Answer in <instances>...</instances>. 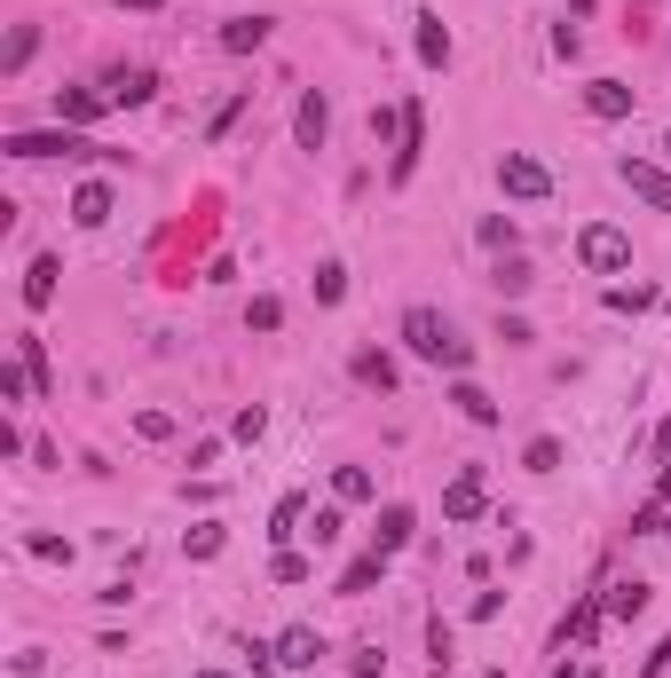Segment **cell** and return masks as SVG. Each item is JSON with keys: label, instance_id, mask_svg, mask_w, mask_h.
Listing matches in <instances>:
<instances>
[{"label": "cell", "instance_id": "22", "mask_svg": "<svg viewBox=\"0 0 671 678\" xmlns=\"http://www.w3.org/2000/svg\"><path fill=\"white\" fill-rule=\"evenodd\" d=\"M332 497H340V505H372V473H363V465H340V473H332Z\"/></svg>", "mask_w": 671, "mask_h": 678}, {"label": "cell", "instance_id": "27", "mask_svg": "<svg viewBox=\"0 0 671 678\" xmlns=\"http://www.w3.org/2000/svg\"><path fill=\"white\" fill-rule=\"evenodd\" d=\"M609 308H616V316H640V308H656V292H648V284H616Z\"/></svg>", "mask_w": 671, "mask_h": 678}, {"label": "cell", "instance_id": "35", "mask_svg": "<svg viewBox=\"0 0 671 678\" xmlns=\"http://www.w3.org/2000/svg\"><path fill=\"white\" fill-rule=\"evenodd\" d=\"M268 576H277V584H309V560H300V553H277V568H268Z\"/></svg>", "mask_w": 671, "mask_h": 678}, {"label": "cell", "instance_id": "10", "mask_svg": "<svg viewBox=\"0 0 671 678\" xmlns=\"http://www.w3.org/2000/svg\"><path fill=\"white\" fill-rule=\"evenodd\" d=\"M104 104H111V95H95V87H63V95H56V119H63V126H95V119H104Z\"/></svg>", "mask_w": 671, "mask_h": 678}, {"label": "cell", "instance_id": "37", "mask_svg": "<svg viewBox=\"0 0 671 678\" xmlns=\"http://www.w3.org/2000/svg\"><path fill=\"white\" fill-rule=\"evenodd\" d=\"M134 434H143V443H166V434H175V419H166V411H143V419H134Z\"/></svg>", "mask_w": 671, "mask_h": 678}, {"label": "cell", "instance_id": "13", "mask_svg": "<svg viewBox=\"0 0 671 678\" xmlns=\"http://www.w3.org/2000/svg\"><path fill=\"white\" fill-rule=\"evenodd\" d=\"M411 505H380V529H372V553H403V545H411Z\"/></svg>", "mask_w": 671, "mask_h": 678}, {"label": "cell", "instance_id": "44", "mask_svg": "<svg viewBox=\"0 0 671 678\" xmlns=\"http://www.w3.org/2000/svg\"><path fill=\"white\" fill-rule=\"evenodd\" d=\"M490 678H506V670H490Z\"/></svg>", "mask_w": 671, "mask_h": 678}, {"label": "cell", "instance_id": "5", "mask_svg": "<svg viewBox=\"0 0 671 678\" xmlns=\"http://www.w3.org/2000/svg\"><path fill=\"white\" fill-rule=\"evenodd\" d=\"M616 174H624V190H632V197H640V206H656V214H671V174H663V166H648V158H624V166H616Z\"/></svg>", "mask_w": 671, "mask_h": 678}, {"label": "cell", "instance_id": "34", "mask_svg": "<svg viewBox=\"0 0 671 678\" xmlns=\"http://www.w3.org/2000/svg\"><path fill=\"white\" fill-rule=\"evenodd\" d=\"M340 529H348V513H340V505H324V513H316V529H309V536H316V545H332V536H340Z\"/></svg>", "mask_w": 671, "mask_h": 678}, {"label": "cell", "instance_id": "42", "mask_svg": "<svg viewBox=\"0 0 671 678\" xmlns=\"http://www.w3.org/2000/svg\"><path fill=\"white\" fill-rule=\"evenodd\" d=\"M663 497H671V465H663Z\"/></svg>", "mask_w": 671, "mask_h": 678}, {"label": "cell", "instance_id": "26", "mask_svg": "<svg viewBox=\"0 0 671 678\" xmlns=\"http://www.w3.org/2000/svg\"><path fill=\"white\" fill-rule=\"evenodd\" d=\"M316 300H324V308H332V300H348V268H340V261L316 268Z\"/></svg>", "mask_w": 671, "mask_h": 678}, {"label": "cell", "instance_id": "38", "mask_svg": "<svg viewBox=\"0 0 671 678\" xmlns=\"http://www.w3.org/2000/svg\"><path fill=\"white\" fill-rule=\"evenodd\" d=\"M348 670H356V678H380V670H387V655H380V647H356V655H348Z\"/></svg>", "mask_w": 671, "mask_h": 678}, {"label": "cell", "instance_id": "15", "mask_svg": "<svg viewBox=\"0 0 671 678\" xmlns=\"http://www.w3.org/2000/svg\"><path fill=\"white\" fill-rule=\"evenodd\" d=\"M419 143H427V126H419V104H411V111H403V150H395V166H387V182H411Z\"/></svg>", "mask_w": 671, "mask_h": 678}, {"label": "cell", "instance_id": "4", "mask_svg": "<svg viewBox=\"0 0 671 678\" xmlns=\"http://www.w3.org/2000/svg\"><path fill=\"white\" fill-rule=\"evenodd\" d=\"M577 261L592 268V277H616V268H632V237H624L616 221H592V229L577 237Z\"/></svg>", "mask_w": 671, "mask_h": 678}, {"label": "cell", "instance_id": "12", "mask_svg": "<svg viewBox=\"0 0 671 678\" xmlns=\"http://www.w3.org/2000/svg\"><path fill=\"white\" fill-rule=\"evenodd\" d=\"M443 513H451V521H475V513H482V465H466L458 482L443 489Z\"/></svg>", "mask_w": 671, "mask_h": 678}, {"label": "cell", "instance_id": "2", "mask_svg": "<svg viewBox=\"0 0 671 678\" xmlns=\"http://www.w3.org/2000/svg\"><path fill=\"white\" fill-rule=\"evenodd\" d=\"M0 150H9V158H127V150L95 143V134H80V126H48V134H9Z\"/></svg>", "mask_w": 671, "mask_h": 678}, {"label": "cell", "instance_id": "25", "mask_svg": "<svg viewBox=\"0 0 671 678\" xmlns=\"http://www.w3.org/2000/svg\"><path fill=\"white\" fill-rule=\"evenodd\" d=\"M300 513H309L300 497H277V513H268V536H277V545H285V536H300Z\"/></svg>", "mask_w": 671, "mask_h": 678}, {"label": "cell", "instance_id": "29", "mask_svg": "<svg viewBox=\"0 0 671 678\" xmlns=\"http://www.w3.org/2000/svg\"><path fill=\"white\" fill-rule=\"evenodd\" d=\"M529 284H537V277H529V261H514V253L498 261V292H529Z\"/></svg>", "mask_w": 671, "mask_h": 678}, {"label": "cell", "instance_id": "17", "mask_svg": "<svg viewBox=\"0 0 671 678\" xmlns=\"http://www.w3.org/2000/svg\"><path fill=\"white\" fill-rule=\"evenodd\" d=\"M32 56H40V24H16V32H9V48H0V72L16 80V72H24Z\"/></svg>", "mask_w": 671, "mask_h": 678}, {"label": "cell", "instance_id": "28", "mask_svg": "<svg viewBox=\"0 0 671 678\" xmlns=\"http://www.w3.org/2000/svg\"><path fill=\"white\" fill-rule=\"evenodd\" d=\"M32 395V371L24 363H0V402H24Z\"/></svg>", "mask_w": 671, "mask_h": 678}, {"label": "cell", "instance_id": "45", "mask_svg": "<svg viewBox=\"0 0 671 678\" xmlns=\"http://www.w3.org/2000/svg\"><path fill=\"white\" fill-rule=\"evenodd\" d=\"M663 150H671V134H663Z\"/></svg>", "mask_w": 671, "mask_h": 678}, {"label": "cell", "instance_id": "32", "mask_svg": "<svg viewBox=\"0 0 671 678\" xmlns=\"http://www.w3.org/2000/svg\"><path fill=\"white\" fill-rule=\"evenodd\" d=\"M245 324H253V331H277V324H285V308H277V300H268V292H261V300H253V308H245Z\"/></svg>", "mask_w": 671, "mask_h": 678}, {"label": "cell", "instance_id": "7", "mask_svg": "<svg viewBox=\"0 0 671 678\" xmlns=\"http://www.w3.org/2000/svg\"><path fill=\"white\" fill-rule=\"evenodd\" d=\"M411 24H419V32H411L419 63H427V72H443V63H451V32H443V16H434V9H419Z\"/></svg>", "mask_w": 671, "mask_h": 678}, {"label": "cell", "instance_id": "31", "mask_svg": "<svg viewBox=\"0 0 671 678\" xmlns=\"http://www.w3.org/2000/svg\"><path fill=\"white\" fill-rule=\"evenodd\" d=\"M427 655H434V670H451V623H443V616L427 623Z\"/></svg>", "mask_w": 671, "mask_h": 678}, {"label": "cell", "instance_id": "23", "mask_svg": "<svg viewBox=\"0 0 671 678\" xmlns=\"http://www.w3.org/2000/svg\"><path fill=\"white\" fill-rule=\"evenodd\" d=\"M221 545H229V536H221V521H197V529L182 536V553H190V560H221Z\"/></svg>", "mask_w": 671, "mask_h": 678}, {"label": "cell", "instance_id": "16", "mask_svg": "<svg viewBox=\"0 0 671 678\" xmlns=\"http://www.w3.org/2000/svg\"><path fill=\"white\" fill-rule=\"evenodd\" d=\"M261 40H268V16H229V24H221V48H229V56H253Z\"/></svg>", "mask_w": 671, "mask_h": 678}, {"label": "cell", "instance_id": "41", "mask_svg": "<svg viewBox=\"0 0 671 678\" xmlns=\"http://www.w3.org/2000/svg\"><path fill=\"white\" fill-rule=\"evenodd\" d=\"M111 9H134V16H151V9H166V0H111Z\"/></svg>", "mask_w": 671, "mask_h": 678}, {"label": "cell", "instance_id": "1", "mask_svg": "<svg viewBox=\"0 0 671 678\" xmlns=\"http://www.w3.org/2000/svg\"><path fill=\"white\" fill-rule=\"evenodd\" d=\"M403 339H411V355H427V363H443V371H466L475 363V348L451 331V316H434V308H411L403 316Z\"/></svg>", "mask_w": 671, "mask_h": 678}, {"label": "cell", "instance_id": "19", "mask_svg": "<svg viewBox=\"0 0 671 678\" xmlns=\"http://www.w3.org/2000/svg\"><path fill=\"white\" fill-rule=\"evenodd\" d=\"M111 104H151V95H158V72H111Z\"/></svg>", "mask_w": 671, "mask_h": 678}, {"label": "cell", "instance_id": "33", "mask_svg": "<svg viewBox=\"0 0 671 678\" xmlns=\"http://www.w3.org/2000/svg\"><path fill=\"white\" fill-rule=\"evenodd\" d=\"M561 465V443H553V434H537V443H529V473H553Z\"/></svg>", "mask_w": 671, "mask_h": 678}, {"label": "cell", "instance_id": "3", "mask_svg": "<svg viewBox=\"0 0 671 678\" xmlns=\"http://www.w3.org/2000/svg\"><path fill=\"white\" fill-rule=\"evenodd\" d=\"M498 190L522 197V206H537V197H553V166L529 158V150H506V158H498Z\"/></svg>", "mask_w": 671, "mask_h": 678}, {"label": "cell", "instance_id": "40", "mask_svg": "<svg viewBox=\"0 0 671 678\" xmlns=\"http://www.w3.org/2000/svg\"><path fill=\"white\" fill-rule=\"evenodd\" d=\"M663 670H671V631H663V639H656V655H648V663H640V678H663Z\"/></svg>", "mask_w": 671, "mask_h": 678}, {"label": "cell", "instance_id": "39", "mask_svg": "<svg viewBox=\"0 0 671 678\" xmlns=\"http://www.w3.org/2000/svg\"><path fill=\"white\" fill-rule=\"evenodd\" d=\"M261 426H268V411L253 402V411H238V443H261Z\"/></svg>", "mask_w": 671, "mask_h": 678}, {"label": "cell", "instance_id": "21", "mask_svg": "<svg viewBox=\"0 0 671 678\" xmlns=\"http://www.w3.org/2000/svg\"><path fill=\"white\" fill-rule=\"evenodd\" d=\"M451 402H458V411L475 419V426H498V402H490V395H482L475 379H458V387H451Z\"/></svg>", "mask_w": 671, "mask_h": 678}, {"label": "cell", "instance_id": "24", "mask_svg": "<svg viewBox=\"0 0 671 678\" xmlns=\"http://www.w3.org/2000/svg\"><path fill=\"white\" fill-rule=\"evenodd\" d=\"M356 379H363V387H380V395H395V363H387L380 348H363V355H356Z\"/></svg>", "mask_w": 671, "mask_h": 678}, {"label": "cell", "instance_id": "46", "mask_svg": "<svg viewBox=\"0 0 671 678\" xmlns=\"http://www.w3.org/2000/svg\"><path fill=\"white\" fill-rule=\"evenodd\" d=\"M434 678H451V670H434Z\"/></svg>", "mask_w": 671, "mask_h": 678}, {"label": "cell", "instance_id": "9", "mask_svg": "<svg viewBox=\"0 0 671 678\" xmlns=\"http://www.w3.org/2000/svg\"><path fill=\"white\" fill-rule=\"evenodd\" d=\"M277 663H285V670H316V663H324V639H316L309 623H292V631L277 639Z\"/></svg>", "mask_w": 671, "mask_h": 678}, {"label": "cell", "instance_id": "6", "mask_svg": "<svg viewBox=\"0 0 671 678\" xmlns=\"http://www.w3.org/2000/svg\"><path fill=\"white\" fill-rule=\"evenodd\" d=\"M292 134H300V150H324V134H332V104H324V87H309V95H300Z\"/></svg>", "mask_w": 671, "mask_h": 678}, {"label": "cell", "instance_id": "8", "mask_svg": "<svg viewBox=\"0 0 671 678\" xmlns=\"http://www.w3.org/2000/svg\"><path fill=\"white\" fill-rule=\"evenodd\" d=\"M119 214V197H111V182H80V197H72V221L80 229H104Z\"/></svg>", "mask_w": 671, "mask_h": 678}, {"label": "cell", "instance_id": "20", "mask_svg": "<svg viewBox=\"0 0 671 678\" xmlns=\"http://www.w3.org/2000/svg\"><path fill=\"white\" fill-rule=\"evenodd\" d=\"M16 363L32 371V395H48V387H56V371H48V348H40V339H32V331L16 339Z\"/></svg>", "mask_w": 671, "mask_h": 678}, {"label": "cell", "instance_id": "14", "mask_svg": "<svg viewBox=\"0 0 671 678\" xmlns=\"http://www.w3.org/2000/svg\"><path fill=\"white\" fill-rule=\"evenodd\" d=\"M585 111H592V119H632V87H624V80H592V87H585Z\"/></svg>", "mask_w": 671, "mask_h": 678}, {"label": "cell", "instance_id": "36", "mask_svg": "<svg viewBox=\"0 0 671 678\" xmlns=\"http://www.w3.org/2000/svg\"><path fill=\"white\" fill-rule=\"evenodd\" d=\"M238 111H245V95H229V104H221V111L206 119V134H214V143H221V134H229V126H238Z\"/></svg>", "mask_w": 671, "mask_h": 678}, {"label": "cell", "instance_id": "11", "mask_svg": "<svg viewBox=\"0 0 671 678\" xmlns=\"http://www.w3.org/2000/svg\"><path fill=\"white\" fill-rule=\"evenodd\" d=\"M56 277H63V261H56V253H40V261L24 268V308H32V316H40L48 300H56Z\"/></svg>", "mask_w": 671, "mask_h": 678}, {"label": "cell", "instance_id": "43", "mask_svg": "<svg viewBox=\"0 0 671 678\" xmlns=\"http://www.w3.org/2000/svg\"><path fill=\"white\" fill-rule=\"evenodd\" d=\"M197 678H229V670H197Z\"/></svg>", "mask_w": 671, "mask_h": 678}, {"label": "cell", "instance_id": "18", "mask_svg": "<svg viewBox=\"0 0 671 678\" xmlns=\"http://www.w3.org/2000/svg\"><path fill=\"white\" fill-rule=\"evenodd\" d=\"M380 576H387V553H363V560H348V576H340V592H348V600H363V592L380 584Z\"/></svg>", "mask_w": 671, "mask_h": 678}, {"label": "cell", "instance_id": "30", "mask_svg": "<svg viewBox=\"0 0 671 678\" xmlns=\"http://www.w3.org/2000/svg\"><path fill=\"white\" fill-rule=\"evenodd\" d=\"M640 607H648V584H616L609 592V616H640Z\"/></svg>", "mask_w": 671, "mask_h": 678}]
</instances>
